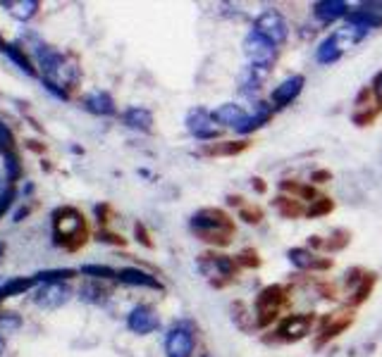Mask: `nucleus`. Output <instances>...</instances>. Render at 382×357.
<instances>
[{
  "mask_svg": "<svg viewBox=\"0 0 382 357\" xmlns=\"http://www.w3.org/2000/svg\"><path fill=\"white\" fill-rule=\"evenodd\" d=\"M189 226L193 234H196V238H201L203 243H208L213 248H227L236 234L234 219L220 208L198 210L191 217Z\"/></svg>",
  "mask_w": 382,
  "mask_h": 357,
  "instance_id": "nucleus-1",
  "label": "nucleus"
},
{
  "mask_svg": "<svg viewBox=\"0 0 382 357\" xmlns=\"http://www.w3.org/2000/svg\"><path fill=\"white\" fill-rule=\"evenodd\" d=\"M39 53V64H41V74H43V84L48 91L58 95V98H67V89L77 81L79 69L74 62H69L62 53L51 51V48H36Z\"/></svg>",
  "mask_w": 382,
  "mask_h": 357,
  "instance_id": "nucleus-2",
  "label": "nucleus"
},
{
  "mask_svg": "<svg viewBox=\"0 0 382 357\" xmlns=\"http://www.w3.org/2000/svg\"><path fill=\"white\" fill-rule=\"evenodd\" d=\"M289 295L287 289L279 284H270L266 289L258 291L256 300H254V315H256V327L258 329H268L272 322L279 317V310L287 305Z\"/></svg>",
  "mask_w": 382,
  "mask_h": 357,
  "instance_id": "nucleus-3",
  "label": "nucleus"
},
{
  "mask_svg": "<svg viewBox=\"0 0 382 357\" xmlns=\"http://www.w3.org/2000/svg\"><path fill=\"white\" fill-rule=\"evenodd\" d=\"M198 269L215 289H223L239 274V262L232 255H218V253H203L198 257Z\"/></svg>",
  "mask_w": 382,
  "mask_h": 357,
  "instance_id": "nucleus-4",
  "label": "nucleus"
},
{
  "mask_svg": "<svg viewBox=\"0 0 382 357\" xmlns=\"http://www.w3.org/2000/svg\"><path fill=\"white\" fill-rule=\"evenodd\" d=\"M354 322H356V312H354V307H342V310L325 315L320 319L318 336H315V348L320 350L322 345H327L330 340L340 338Z\"/></svg>",
  "mask_w": 382,
  "mask_h": 357,
  "instance_id": "nucleus-5",
  "label": "nucleus"
},
{
  "mask_svg": "<svg viewBox=\"0 0 382 357\" xmlns=\"http://www.w3.org/2000/svg\"><path fill=\"white\" fill-rule=\"evenodd\" d=\"M254 31L270 41L272 46H282L289 39V24L277 10H263L254 21Z\"/></svg>",
  "mask_w": 382,
  "mask_h": 357,
  "instance_id": "nucleus-6",
  "label": "nucleus"
},
{
  "mask_svg": "<svg viewBox=\"0 0 382 357\" xmlns=\"http://www.w3.org/2000/svg\"><path fill=\"white\" fill-rule=\"evenodd\" d=\"M313 324H315V315H311V312L287 315L282 322L277 324L275 336H277V340H282V343H299V340H304L306 336H309Z\"/></svg>",
  "mask_w": 382,
  "mask_h": 357,
  "instance_id": "nucleus-7",
  "label": "nucleus"
},
{
  "mask_svg": "<svg viewBox=\"0 0 382 357\" xmlns=\"http://www.w3.org/2000/svg\"><path fill=\"white\" fill-rule=\"evenodd\" d=\"M196 348V338H193V324L191 322H177L170 329L168 338H165V353L168 357H191Z\"/></svg>",
  "mask_w": 382,
  "mask_h": 357,
  "instance_id": "nucleus-8",
  "label": "nucleus"
},
{
  "mask_svg": "<svg viewBox=\"0 0 382 357\" xmlns=\"http://www.w3.org/2000/svg\"><path fill=\"white\" fill-rule=\"evenodd\" d=\"M244 53L251 60V67L270 69L272 62H275V46L263 39L261 34H256V31H251L244 39Z\"/></svg>",
  "mask_w": 382,
  "mask_h": 357,
  "instance_id": "nucleus-9",
  "label": "nucleus"
},
{
  "mask_svg": "<svg viewBox=\"0 0 382 357\" xmlns=\"http://www.w3.org/2000/svg\"><path fill=\"white\" fill-rule=\"evenodd\" d=\"M186 129H189L191 136H196L198 140H213L223 136V129L215 127V119L208 110L203 107H193L186 115Z\"/></svg>",
  "mask_w": 382,
  "mask_h": 357,
  "instance_id": "nucleus-10",
  "label": "nucleus"
},
{
  "mask_svg": "<svg viewBox=\"0 0 382 357\" xmlns=\"http://www.w3.org/2000/svg\"><path fill=\"white\" fill-rule=\"evenodd\" d=\"M380 107L375 102V95L370 91V86H363L361 91L356 93V100H354V112H351V122L356 127H370V124L378 119L380 115Z\"/></svg>",
  "mask_w": 382,
  "mask_h": 357,
  "instance_id": "nucleus-11",
  "label": "nucleus"
},
{
  "mask_svg": "<svg viewBox=\"0 0 382 357\" xmlns=\"http://www.w3.org/2000/svg\"><path fill=\"white\" fill-rule=\"evenodd\" d=\"M69 298H72V289H69V286H64L62 281H48V284L39 286L34 302L39 307H46V310H58Z\"/></svg>",
  "mask_w": 382,
  "mask_h": 357,
  "instance_id": "nucleus-12",
  "label": "nucleus"
},
{
  "mask_svg": "<svg viewBox=\"0 0 382 357\" xmlns=\"http://www.w3.org/2000/svg\"><path fill=\"white\" fill-rule=\"evenodd\" d=\"M287 257L294 267L301 269V272H330V269L335 267V262H332L330 257L315 255V253L309 250V248H289Z\"/></svg>",
  "mask_w": 382,
  "mask_h": 357,
  "instance_id": "nucleus-13",
  "label": "nucleus"
},
{
  "mask_svg": "<svg viewBox=\"0 0 382 357\" xmlns=\"http://www.w3.org/2000/svg\"><path fill=\"white\" fill-rule=\"evenodd\" d=\"M55 236L62 238V241H69V238L84 236V217L72 208H62L55 212Z\"/></svg>",
  "mask_w": 382,
  "mask_h": 357,
  "instance_id": "nucleus-14",
  "label": "nucleus"
},
{
  "mask_svg": "<svg viewBox=\"0 0 382 357\" xmlns=\"http://www.w3.org/2000/svg\"><path fill=\"white\" fill-rule=\"evenodd\" d=\"M127 327L129 331L139 333V336H146V333H153L155 329L160 327V317L155 315L153 307L148 305H137L127 317Z\"/></svg>",
  "mask_w": 382,
  "mask_h": 357,
  "instance_id": "nucleus-15",
  "label": "nucleus"
},
{
  "mask_svg": "<svg viewBox=\"0 0 382 357\" xmlns=\"http://www.w3.org/2000/svg\"><path fill=\"white\" fill-rule=\"evenodd\" d=\"M304 86H306V77H304V74H294V77L284 79L282 84L272 89V95H270L272 105H275V107H287V105H292V102L301 95Z\"/></svg>",
  "mask_w": 382,
  "mask_h": 357,
  "instance_id": "nucleus-16",
  "label": "nucleus"
},
{
  "mask_svg": "<svg viewBox=\"0 0 382 357\" xmlns=\"http://www.w3.org/2000/svg\"><path fill=\"white\" fill-rule=\"evenodd\" d=\"M251 148L249 140H213L201 148V155L206 158H234Z\"/></svg>",
  "mask_w": 382,
  "mask_h": 357,
  "instance_id": "nucleus-17",
  "label": "nucleus"
},
{
  "mask_svg": "<svg viewBox=\"0 0 382 357\" xmlns=\"http://www.w3.org/2000/svg\"><path fill=\"white\" fill-rule=\"evenodd\" d=\"M211 115L215 122L225 124V127H234V129L244 127L246 119H249V112H246L241 105H234V102H225V105H220L218 110H213Z\"/></svg>",
  "mask_w": 382,
  "mask_h": 357,
  "instance_id": "nucleus-18",
  "label": "nucleus"
},
{
  "mask_svg": "<svg viewBox=\"0 0 382 357\" xmlns=\"http://www.w3.org/2000/svg\"><path fill=\"white\" fill-rule=\"evenodd\" d=\"M117 281L127 286H144V289H155V291H163V284L153 277V274L144 272V269L137 267H125L117 272Z\"/></svg>",
  "mask_w": 382,
  "mask_h": 357,
  "instance_id": "nucleus-19",
  "label": "nucleus"
},
{
  "mask_svg": "<svg viewBox=\"0 0 382 357\" xmlns=\"http://www.w3.org/2000/svg\"><path fill=\"white\" fill-rule=\"evenodd\" d=\"M313 15L320 21L330 24V21H337V19L347 17L349 5L344 3V0H318V3H313Z\"/></svg>",
  "mask_w": 382,
  "mask_h": 357,
  "instance_id": "nucleus-20",
  "label": "nucleus"
},
{
  "mask_svg": "<svg viewBox=\"0 0 382 357\" xmlns=\"http://www.w3.org/2000/svg\"><path fill=\"white\" fill-rule=\"evenodd\" d=\"M84 107L94 115H101V117H110L115 115V100H112L110 93L105 91H94L84 98Z\"/></svg>",
  "mask_w": 382,
  "mask_h": 357,
  "instance_id": "nucleus-21",
  "label": "nucleus"
},
{
  "mask_svg": "<svg viewBox=\"0 0 382 357\" xmlns=\"http://www.w3.org/2000/svg\"><path fill=\"white\" fill-rule=\"evenodd\" d=\"M272 208L277 210V214L282 219H299V217H306V208H304V200L299 198H292V196H279L272 200Z\"/></svg>",
  "mask_w": 382,
  "mask_h": 357,
  "instance_id": "nucleus-22",
  "label": "nucleus"
},
{
  "mask_svg": "<svg viewBox=\"0 0 382 357\" xmlns=\"http://www.w3.org/2000/svg\"><path fill=\"white\" fill-rule=\"evenodd\" d=\"M122 122L129 129H134V131L148 134L153 129V115H150V110H146V107H129L125 115H122Z\"/></svg>",
  "mask_w": 382,
  "mask_h": 357,
  "instance_id": "nucleus-23",
  "label": "nucleus"
},
{
  "mask_svg": "<svg viewBox=\"0 0 382 357\" xmlns=\"http://www.w3.org/2000/svg\"><path fill=\"white\" fill-rule=\"evenodd\" d=\"M272 119V105H268V102H258L256 105V112L254 115H249L244 127H239L236 131L241 134V136H249V134L258 131L261 127H266L268 122Z\"/></svg>",
  "mask_w": 382,
  "mask_h": 357,
  "instance_id": "nucleus-24",
  "label": "nucleus"
},
{
  "mask_svg": "<svg viewBox=\"0 0 382 357\" xmlns=\"http://www.w3.org/2000/svg\"><path fill=\"white\" fill-rule=\"evenodd\" d=\"M342 55H344V48H342L340 39H337V34H330L327 39H322L318 51H315V60H318L320 64H332Z\"/></svg>",
  "mask_w": 382,
  "mask_h": 357,
  "instance_id": "nucleus-25",
  "label": "nucleus"
},
{
  "mask_svg": "<svg viewBox=\"0 0 382 357\" xmlns=\"http://www.w3.org/2000/svg\"><path fill=\"white\" fill-rule=\"evenodd\" d=\"M279 191H282L284 196H292V198H299V200H311V203H313V200L320 196V193L315 191V188L311 186V183L289 181V178L279 181Z\"/></svg>",
  "mask_w": 382,
  "mask_h": 357,
  "instance_id": "nucleus-26",
  "label": "nucleus"
},
{
  "mask_svg": "<svg viewBox=\"0 0 382 357\" xmlns=\"http://www.w3.org/2000/svg\"><path fill=\"white\" fill-rule=\"evenodd\" d=\"M0 5L19 21L31 19L36 15V10H39V3H36V0H3Z\"/></svg>",
  "mask_w": 382,
  "mask_h": 357,
  "instance_id": "nucleus-27",
  "label": "nucleus"
},
{
  "mask_svg": "<svg viewBox=\"0 0 382 357\" xmlns=\"http://www.w3.org/2000/svg\"><path fill=\"white\" fill-rule=\"evenodd\" d=\"M375 284H378V274H375V272L365 274V279L356 286V291H354V293H349V307H354V310H356L358 305H363V302L370 298V293H373Z\"/></svg>",
  "mask_w": 382,
  "mask_h": 357,
  "instance_id": "nucleus-28",
  "label": "nucleus"
},
{
  "mask_svg": "<svg viewBox=\"0 0 382 357\" xmlns=\"http://www.w3.org/2000/svg\"><path fill=\"white\" fill-rule=\"evenodd\" d=\"M232 319H234V324L241 329V331H256V315H251L249 312V307L244 305L241 300H236L232 302Z\"/></svg>",
  "mask_w": 382,
  "mask_h": 357,
  "instance_id": "nucleus-29",
  "label": "nucleus"
},
{
  "mask_svg": "<svg viewBox=\"0 0 382 357\" xmlns=\"http://www.w3.org/2000/svg\"><path fill=\"white\" fill-rule=\"evenodd\" d=\"M349 243H351V231L349 229H335L330 236L325 238L322 250L325 253H342L344 248H349Z\"/></svg>",
  "mask_w": 382,
  "mask_h": 357,
  "instance_id": "nucleus-30",
  "label": "nucleus"
},
{
  "mask_svg": "<svg viewBox=\"0 0 382 357\" xmlns=\"http://www.w3.org/2000/svg\"><path fill=\"white\" fill-rule=\"evenodd\" d=\"M335 210V200L330 196H318L313 203L306 208V217L309 219H318V217H327V214Z\"/></svg>",
  "mask_w": 382,
  "mask_h": 357,
  "instance_id": "nucleus-31",
  "label": "nucleus"
},
{
  "mask_svg": "<svg viewBox=\"0 0 382 357\" xmlns=\"http://www.w3.org/2000/svg\"><path fill=\"white\" fill-rule=\"evenodd\" d=\"M34 284H36L34 279H12V281H8L5 286H0V300H5V298H10V295L24 293V291H29Z\"/></svg>",
  "mask_w": 382,
  "mask_h": 357,
  "instance_id": "nucleus-32",
  "label": "nucleus"
},
{
  "mask_svg": "<svg viewBox=\"0 0 382 357\" xmlns=\"http://www.w3.org/2000/svg\"><path fill=\"white\" fill-rule=\"evenodd\" d=\"M234 257H236V262H239L241 269H258L263 264V259H261V255H258L256 248H244V250Z\"/></svg>",
  "mask_w": 382,
  "mask_h": 357,
  "instance_id": "nucleus-33",
  "label": "nucleus"
},
{
  "mask_svg": "<svg viewBox=\"0 0 382 357\" xmlns=\"http://www.w3.org/2000/svg\"><path fill=\"white\" fill-rule=\"evenodd\" d=\"M239 219L246 221V224H261L263 221V210L254 203H244L239 208Z\"/></svg>",
  "mask_w": 382,
  "mask_h": 357,
  "instance_id": "nucleus-34",
  "label": "nucleus"
},
{
  "mask_svg": "<svg viewBox=\"0 0 382 357\" xmlns=\"http://www.w3.org/2000/svg\"><path fill=\"white\" fill-rule=\"evenodd\" d=\"M82 274H89V277H96V279H117L115 269L103 267V264H84Z\"/></svg>",
  "mask_w": 382,
  "mask_h": 357,
  "instance_id": "nucleus-35",
  "label": "nucleus"
},
{
  "mask_svg": "<svg viewBox=\"0 0 382 357\" xmlns=\"http://www.w3.org/2000/svg\"><path fill=\"white\" fill-rule=\"evenodd\" d=\"M365 274H368V269H363V267H354V269H349V272L344 274V286H347L349 293L356 291V286L365 279Z\"/></svg>",
  "mask_w": 382,
  "mask_h": 357,
  "instance_id": "nucleus-36",
  "label": "nucleus"
},
{
  "mask_svg": "<svg viewBox=\"0 0 382 357\" xmlns=\"http://www.w3.org/2000/svg\"><path fill=\"white\" fill-rule=\"evenodd\" d=\"M74 269H51V272H41V274H36L34 281L39 284V281H43V284H48V281H62V279H69V277H74Z\"/></svg>",
  "mask_w": 382,
  "mask_h": 357,
  "instance_id": "nucleus-37",
  "label": "nucleus"
},
{
  "mask_svg": "<svg viewBox=\"0 0 382 357\" xmlns=\"http://www.w3.org/2000/svg\"><path fill=\"white\" fill-rule=\"evenodd\" d=\"M5 55H8L10 60H12L15 64H19V67L24 69L26 74H34V67H31V62L24 57V53L17 51V48H15V46H8V48H5Z\"/></svg>",
  "mask_w": 382,
  "mask_h": 357,
  "instance_id": "nucleus-38",
  "label": "nucleus"
},
{
  "mask_svg": "<svg viewBox=\"0 0 382 357\" xmlns=\"http://www.w3.org/2000/svg\"><path fill=\"white\" fill-rule=\"evenodd\" d=\"M370 91H373L375 102H378V107L382 110V69H380L378 74H375L373 81H370Z\"/></svg>",
  "mask_w": 382,
  "mask_h": 357,
  "instance_id": "nucleus-39",
  "label": "nucleus"
},
{
  "mask_svg": "<svg viewBox=\"0 0 382 357\" xmlns=\"http://www.w3.org/2000/svg\"><path fill=\"white\" fill-rule=\"evenodd\" d=\"M5 170H8L10 178H15L19 174V162H17V158H15L12 153H5Z\"/></svg>",
  "mask_w": 382,
  "mask_h": 357,
  "instance_id": "nucleus-40",
  "label": "nucleus"
},
{
  "mask_svg": "<svg viewBox=\"0 0 382 357\" xmlns=\"http://www.w3.org/2000/svg\"><path fill=\"white\" fill-rule=\"evenodd\" d=\"M12 198H15V188H5V191L0 193V214H5V210L10 208Z\"/></svg>",
  "mask_w": 382,
  "mask_h": 357,
  "instance_id": "nucleus-41",
  "label": "nucleus"
},
{
  "mask_svg": "<svg viewBox=\"0 0 382 357\" xmlns=\"http://www.w3.org/2000/svg\"><path fill=\"white\" fill-rule=\"evenodd\" d=\"M10 145H12V134H10V129L0 122V148H10Z\"/></svg>",
  "mask_w": 382,
  "mask_h": 357,
  "instance_id": "nucleus-42",
  "label": "nucleus"
},
{
  "mask_svg": "<svg viewBox=\"0 0 382 357\" xmlns=\"http://www.w3.org/2000/svg\"><path fill=\"white\" fill-rule=\"evenodd\" d=\"M330 178H332L330 170H315L313 174H311V181H315V183H327Z\"/></svg>",
  "mask_w": 382,
  "mask_h": 357,
  "instance_id": "nucleus-43",
  "label": "nucleus"
},
{
  "mask_svg": "<svg viewBox=\"0 0 382 357\" xmlns=\"http://www.w3.org/2000/svg\"><path fill=\"white\" fill-rule=\"evenodd\" d=\"M251 186H254V191L258 193V196H266V193H268V183L263 181L261 176H254V178H251Z\"/></svg>",
  "mask_w": 382,
  "mask_h": 357,
  "instance_id": "nucleus-44",
  "label": "nucleus"
},
{
  "mask_svg": "<svg viewBox=\"0 0 382 357\" xmlns=\"http://www.w3.org/2000/svg\"><path fill=\"white\" fill-rule=\"evenodd\" d=\"M17 327H19L17 317H0V331H3V329H17Z\"/></svg>",
  "mask_w": 382,
  "mask_h": 357,
  "instance_id": "nucleus-45",
  "label": "nucleus"
},
{
  "mask_svg": "<svg viewBox=\"0 0 382 357\" xmlns=\"http://www.w3.org/2000/svg\"><path fill=\"white\" fill-rule=\"evenodd\" d=\"M137 238L144 243V246L153 248V243H150V238H148V234H146V229H144V224H137Z\"/></svg>",
  "mask_w": 382,
  "mask_h": 357,
  "instance_id": "nucleus-46",
  "label": "nucleus"
},
{
  "mask_svg": "<svg viewBox=\"0 0 382 357\" xmlns=\"http://www.w3.org/2000/svg\"><path fill=\"white\" fill-rule=\"evenodd\" d=\"M322 243H325V238L320 236H309V250H322Z\"/></svg>",
  "mask_w": 382,
  "mask_h": 357,
  "instance_id": "nucleus-47",
  "label": "nucleus"
},
{
  "mask_svg": "<svg viewBox=\"0 0 382 357\" xmlns=\"http://www.w3.org/2000/svg\"><path fill=\"white\" fill-rule=\"evenodd\" d=\"M227 205H236V208H241V205H244V198L241 196H227Z\"/></svg>",
  "mask_w": 382,
  "mask_h": 357,
  "instance_id": "nucleus-48",
  "label": "nucleus"
},
{
  "mask_svg": "<svg viewBox=\"0 0 382 357\" xmlns=\"http://www.w3.org/2000/svg\"><path fill=\"white\" fill-rule=\"evenodd\" d=\"M3 348H5V340H3V336H0V353H3Z\"/></svg>",
  "mask_w": 382,
  "mask_h": 357,
  "instance_id": "nucleus-49",
  "label": "nucleus"
}]
</instances>
